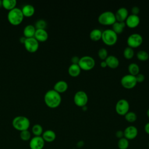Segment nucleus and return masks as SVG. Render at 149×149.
Here are the masks:
<instances>
[{"label":"nucleus","instance_id":"1","mask_svg":"<svg viewBox=\"0 0 149 149\" xmlns=\"http://www.w3.org/2000/svg\"><path fill=\"white\" fill-rule=\"evenodd\" d=\"M62 98L59 93L54 89L48 90L44 95V101L50 108H56L61 102Z\"/></svg>","mask_w":149,"mask_h":149},{"label":"nucleus","instance_id":"2","mask_svg":"<svg viewBox=\"0 0 149 149\" xmlns=\"http://www.w3.org/2000/svg\"><path fill=\"white\" fill-rule=\"evenodd\" d=\"M7 17L9 22L12 24L18 25L23 21L24 15L21 9L15 7L9 10Z\"/></svg>","mask_w":149,"mask_h":149},{"label":"nucleus","instance_id":"3","mask_svg":"<svg viewBox=\"0 0 149 149\" xmlns=\"http://www.w3.org/2000/svg\"><path fill=\"white\" fill-rule=\"evenodd\" d=\"M30 125V120L25 116H17L12 120L13 127L19 131L28 130Z\"/></svg>","mask_w":149,"mask_h":149},{"label":"nucleus","instance_id":"4","mask_svg":"<svg viewBox=\"0 0 149 149\" xmlns=\"http://www.w3.org/2000/svg\"><path fill=\"white\" fill-rule=\"evenodd\" d=\"M101 39L105 44L112 45L116 42L118 34L112 29H107L102 31Z\"/></svg>","mask_w":149,"mask_h":149},{"label":"nucleus","instance_id":"5","mask_svg":"<svg viewBox=\"0 0 149 149\" xmlns=\"http://www.w3.org/2000/svg\"><path fill=\"white\" fill-rule=\"evenodd\" d=\"M98 21L103 25H112L116 20L115 13L110 10H106L100 13L98 17Z\"/></svg>","mask_w":149,"mask_h":149},{"label":"nucleus","instance_id":"6","mask_svg":"<svg viewBox=\"0 0 149 149\" xmlns=\"http://www.w3.org/2000/svg\"><path fill=\"white\" fill-rule=\"evenodd\" d=\"M95 63V60L92 56L89 55H84L80 58L78 65L80 67L81 69L89 70L94 68Z\"/></svg>","mask_w":149,"mask_h":149},{"label":"nucleus","instance_id":"7","mask_svg":"<svg viewBox=\"0 0 149 149\" xmlns=\"http://www.w3.org/2000/svg\"><path fill=\"white\" fill-rule=\"evenodd\" d=\"M143 37L138 33H133L130 34L127 38L128 46L132 48H136L140 46L143 42Z\"/></svg>","mask_w":149,"mask_h":149},{"label":"nucleus","instance_id":"8","mask_svg":"<svg viewBox=\"0 0 149 149\" xmlns=\"http://www.w3.org/2000/svg\"><path fill=\"white\" fill-rule=\"evenodd\" d=\"M88 98V95L84 91L79 90L75 93L73 97V101L76 105L82 107L86 105Z\"/></svg>","mask_w":149,"mask_h":149},{"label":"nucleus","instance_id":"9","mask_svg":"<svg viewBox=\"0 0 149 149\" xmlns=\"http://www.w3.org/2000/svg\"><path fill=\"white\" fill-rule=\"evenodd\" d=\"M136 76L131 74H126L123 76L120 79L121 84L126 88H132L137 84Z\"/></svg>","mask_w":149,"mask_h":149},{"label":"nucleus","instance_id":"10","mask_svg":"<svg viewBox=\"0 0 149 149\" xmlns=\"http://www.w3.org/2000/svg\"><path fill=\"white\" fill-rule=\"evenodd\" d=\"M129 101L125 98H121L116 102L115 110L119 115H125L129 111Z\"/></svg>","mask_w":149,"mask_h":149},{"label":"nucleus","instance_id":"11","mask_svg":"<svg viewBox=\"0 0 149 149\" xmlns=\"http://www.w3.org/2000/svg\"><path fill=\"white\" fill-rule=\"evenodd\" d=\"M24 45L26 49L28 51L30 52H34L38 49L39 47V42L34 37H29L26 38L24 42Z\"/></svg>","mask_w":149,"mask_h":149},{"label":"nucleus","instance_id":"12","mask_svg":"<svg viewBox=\"0 0 149 149\" xmlns=\"http://www.w3.org/2000/svg\"><path fill=\"white\" fill-rule=\"evenodd\" d=\"M45 145V141L42 136H34L31 138L29 142L30 149H42Z\"/></svg>","mask_w":149,"mask_h":149},{"label":"nucleus","instance_id":"13","mask_svg":"<svg viewBox=\"0 0 149 149\" xmlns=\"http://www.w3.org/2000/svg\"><path fill=\"white\" fill-rule=\"evenodd\" d=\"M124 137L127 139L128 140H133L138 135V129L133 125H129L127 126L123 130Z\"/></svg>","mask_w":149,"mask_h":149},{"label":"nucleus","instance_id":"14","mask_svg":"<svg viewBox=\"0 0 149 149\" xmlns=\"http://www.w3.org/2000/svg\"><path fill=\"white\" fill-rule=\"evenodd\" d=\"M140 17L138 15H133L132 13L128 15L125 21L126 26H127L129 27L130 28H134L137 26L140 23Z\"/></svg>","mask_w":149,"mask_h":149},{"label":"nucleus","instance_id":"15","mask_svg":"<svg viewBox=\"0 0 149 149\" xmlns=\"http://www.w3.org/2000/svg\"><path fill=\"white\" fill-rule=\"evenodd\" d=\"M115 15L116 21L125 22L129 15L128 10L125 7H120L117 9Z\"/></svg>","mask_w":149,"mask_h":149},{"label":"nucleus","instance_id":"16","mask_svg":"<svg viewBox=\"0 0 149 149\" xmlns=\"http://www.w3.org/2000/svg\"><path fill=\"white\" fill-rule=\"evenodd\" d=\"M41 136L44 139V141H46L48 143H51L55 140L56 133L54 130L48 129L43 132Z\"/></svg>","mask_w":149,"mask_h":149},{"label":"nucleus","instance_id":"17","mask_svg":"<svg viewBox=\"0 0 149 149\" xmlns=\"http://www.w3.org/2000/svg\"><path fill=\"white\" fill-rule=\"evenodd\" d=\"M38 41H44L47 40L48 37V34L45 29H37L35 31L34 36Z\"/></svg>","mask_w":149,"mask_h":149},{"label":"nucleus","instance_id":"18","mask_svg":"<svg viewBox=\"0 0 149 149\" xmlns=\"http://www.w3.org/2000/svg\"><path fill=\"white\" fill-rule=\"evenodd\" d=\"M105 61L107 66L111 68H116L119 64V59L116 56L113 55H108Z\"/></svg>","mask_w":149,"mask_h":149},{"label":"nucleus","instance_id":"19","mask_svg":"<svg viewBox=\"0 0 149 149\" xmlns=\"http://www.w3.org/2000/svg\"><path fill=\"white\" fill-rule=\"evenodd\" d=\"M68 88V83L63 80H61L56 82L54 86V88L55 91L58 93H63L65 92Z\"/></svg>","mask_w":149,"mask_h":149},{"label":"nucleus","instance_id":"20","mask_svg":"<svg viewBox=\"0 0 149 149\" xmlns=\"http://www.w3.org/2000/svg\"><path fill=\"white\" fill-rule=\"evenodd\" d=\"M81 72V68L78 64L72 63L68 68L69 74L73 77L77 76Z\"/></svg>","mask_w":149,"mask_h":149},{"label":"nucleus","instance_id":"21","mask_svg":"<svg viewBox=\"0 0 149 149\" xmlns=\"http://www.w3.org/2000/svg\"><path fill=\"white\" fill-rule=\"evenodd\" d=\"M22 11L24 16L30 17L33 15L34 12H35V8L34 7L31 5V4H26L24 5L22 9Z\"/></svg>","mask_w":149,"mask_h":149},{"label":"nucleus","instance_id":"22","mask_svg":"<svg viewBox=\"0 0 149 149\" xmlns=\"http://www.w3.org/2000/svg\"><path fill=\"white\" fill-rule=\"evenodd\" d=\"M36 27L33 24H27L25 26L23 30V33L24 37L26 38L29 37H33L34 36L35 31H36Z\"/></svg>","mask_w":149,"mask_h":149},{"label":"nucleus","instance_id":"23","mask_svg":"<svg viewBox=\"0 0 149 149\" xmlns=\"http://www.w3.org/2000/svg\"><path fill=\"white\" fill-rule=\"evenodd\" d=\"M112 30L118 34L121 33L124 28L126 26V24L125 22H118L116 21L114 23L112 24Z\"/></svg>","mask_w":149,"mask_h":149},{"label":"nucleus","instance_id":"24","mask_svg":"<svg viewBox=\"0 0 149 149\" xmlns=\"http://www.w3.org/2000/svg\"><path fill=\"white\" fill-rule=\"evenodd\" d=\"M102 31L98 28H94L90 32V38L94 41H98L101 38Z\"/></svg>","mask_w":149,"mask_h":149},{"label":"nucleus","instance_id":"25","mask_svg":"<svg viewBox=\"0 0 149 149\" xmlns=\"http://www.w3.org/2000/svg\"><path fill=\"white\" fill-rule=\"evenodd\" d=\"M128 70L129 72V74L136 76L139 73L140 67L136 63L132 62L128 65Z\"/></svg>","mask_w":149,"mask_h":149},{"label":"nucleus","instance_id":"26","mask_svg":"<svg viewBox=\"0 0 149 149\" xmlns=\"http://www.w3.org/2000/svg\"><path fill=\"white\" fill-rule=\"evenodd\" d=\"M117 146L119 149H127L129 147V140L125 137L118 139Z\"/></svg>","mask_w":149,"mask_h":149},{"label":"nucleus","instance_id":"27","mask_svg":"<svg viewBox=\"0 0 149 149\" xmlns=\"http://www.w3.org/2000/svg\"><path fill=\"white\" fill-rule=\"evenodd\" d=\"M16 3V0H2V6L9 10L15 8Z\"/></svg>","mask_w":149,"mask_h":149},{"label":"nucleus","instance_id":"28","mask_svg":"<svg viewBox=\"0 0 149 149\" xmlns=\"http://www.w3.org/2000/svg\"><path fill=\"white\" fill-rule=\"evenodd\" d=\"M32 132L34 136H41L43 133V128L40 124H35L32 127Z\"/></svg>","mask_w":149,"mask_h":149},{"label":"nucleus","instance_id":"29","mask_svg":"<svg viewBox=\"0 0 149 149\" xmlns=\"http://www.w3.org/2000/svg\"><path fill=\"white\" fill-rule=\"evenodd\" d=\"M123 56L126 58L131 59L134 56V50H133V48H132L129 46H127V47L125 48V49L123 50Z\"/></svg>","mask_w":149,"mask_h":149},{"label":"nucleus","instance_id":"30","mask_svg":"<svg viewBox=\"0 0 149 149\" xmlns=\"http://www.w3.org/2000/svg\"><path fill=\"white\" fill-rule=\"evenodd\" d=\"M137 115L136 113L133 111H128L125 115V119L129 122H134L137 119Z\"/></svg>","mask_w":149,"mask_h":149},{"label":"nucleus","instance_id":"31","mask_svg":"<svg viewBox=\"0 0 149 149\" xmlns=\"http://www.w3.org/2000/svg\"><path fill=\"white\" fill-rule=\"evenodd\" d=\"M137 58L142 61H146L149 57L148 53L145 50H140L136 54Z\"/></svg>","mask_w":149,"mask_h":149},{"label":"nucleus","instance_id":"32","mask_svg":"<svg viewBox=\"0 0 149 149\" xmlns=\"http://www.w3.org/2000/svg\"><path fill=\"white\" fill-rule=\"evenodd\" d=\"M20 137L23 141H28L31 139V133L28 130H25L20 132Z\"/></svg>","mask_w":149,"mask_h":149},{"label":"nucleus","instance_id":"33","mask_svg":"<svg viewBox=\"0 0 149 149\" xmlns=\"http://www.w3.org/2000/svg\"><path fill=\"white\" fill-rule=\"evenodd\" d=\"M98 55L99 58L102 60L105 59L108 56V51L105 48L102 47L98 51Z\"/></svg>","mask_w":149,"mask_h":149},{"label":"nucleus","instance_id":"34","mask_svg":"<svg viewBox=\"0 0 149 149\" xmlns=\"http://www.w3.org/2000/svg\"><path fill=\"white\" fill-rule=\"evenodd\" d=\"M47 26V22L44 19H39L35 23L36 29H45Z\"/></svg>","mask_w":149,"mask_h":149},{"label":"nucleus","instance_id":"35","mask_svg":"<svg viewBox=\"0 0 149 149\" xmlns=\"http://www.w3.org/2000/svg\"><path fill=\"white\" fill-rule=\"evenodd\" d=\"M135 76H136L137 82H142L145 79L144 74L143 73H139Z\"/></svg>","mask_w":149,"mask_h":149},{"label":"nucleus","instance_id":"36","mask_svg":"<svg viewBox=\"0 0 149 149\" xmlns=\"http://www.w3.org/2000/svg\"><path fill=\"white\" fill-rule=\"evenodd\" d=\"M139 12H140V8L137 6H133L131 9L132 14L138 15Z\"/></svg>","mask_w":149,"mask_h":149},{"label":"nucleus","instance_id":"37","mask_svg":"<svg viewBox=\"0 0 149 149\" xmlns=\"http://www.w3.org/2000/svg\"><path fill=\"white\" fill-rule=\"evenodd\" d=\"M115 136L118 139H120L122 137H124V133H123V131L122 130H118L115 133Z\"/></svg>","mask_w":149,"mask_h":149},{"label":"nucleus","instance_id":"38","mask_svg":"<svg viewBox=\"0 0 149 149\" xmlns=\"http://www.w3.org/2000/svg\"><path fill=\"white\" fill-rule=\"evenodd\" d=\"M80 58L76 55H74L71 58V61L72 62V63H74V64H78Z\"/></svg>","mask_w":149,"mask_h":149},{"label":"nucleus","instance_id":"39","mask_svg":"<svg viewBox=\"0 0 149 149\" xmlns=\"http://www.w3.org/2000/svg\"><path fill=\"white\" fill-rule=\"evenodd\" d=\"M144 129L145 132L149 135V122H147L145 124L144 127Z\"/></svg>","mask_w":149,"mask_h":149},{"label":"nucleus","instance_id":"40","mask_svg":"<svg viewBox=\"0 0 149 149\" xmlns=\"http://www.w3.org/2000/svg\"><path fill=\"white\" fill-rule=\"evenodd\" d=\"M84 142L83 141V140H80L79 141L77 144H76V146L78 147V148H81L84 146Z\"/></svg>","mask_w":149,"mask_h":149},{"label":"nucleus","instance_id":"41","mask_svg":"<svg viewBox=\"0 0 149 149\" xmlns=\"http://www.w3.org/2000/svg\"><path fill=\"white\" fill-rule=\"evenodd\" d=\"M100 65L102 68H105V67L107 66V63H106L105 61H102L100 63Z\"/></svg>","mask_w":149,"mask_h":149},{"label":"nucleus","instance_id":"42","mask_svg":"<svg viewBox=\"0 0 149 149\" xmlns=\"http://www.w3.org/2000/svg\"><path fill=\"white\" fill-rule=\"evenodd\" d=\"M26 39V37H24H24H21L20 38V41L22 43H23V44H24V42Z\"/></svg>","mask_w":149,"mask_h":149},{"label":"nucleus","instance_id":"43","mask_svg":"<svg viewBox=\"0 0 149 149\" xmlns=\"http://www.w3.org/2000/svg\"><path fill=\"white\" fill-rule=\"evenodd\" d=\"M81 108H82V109H83V110H84V111L87 110V106H86V105H84V106L82 107Z\"/></svg>","mask_w":149,"mask_h":149},{"label":"nucleus","instance_id":"44","mask_svg":"<svg viewBox=\"0 0 149 149\" xmlns=\"http://www.w3.org/2000/svg\"><path fill=\"white\" fill-rule=\"evenodd\" d=\"M147 116H148V118H149V108L147 109Z\"/></svg>","mask_w":149,"mask_h":149},{"label":"nucleus","instance_id":"45","mask_svg":"<svg viewBox=\"0 0 149 149\" xmlns=\"http://www.w3.org/2000/svg\"><path fill=\"white\" fill-rule=\"evenodd\" d=\"M2 6V1L0 0V7Z\"/></svg>","mask_w":149,"mask_h":149},{"label":"nucleus","instance_id":"46","mask_svg":"<svg viewBox=\"0 0 149 149\" xmlns=\"http://www.w3.org/2000/svg\"><path fill=\"white\" fill-rule=\"evenodd\" d=\"M148 147H149V141H148Z\"/></svg>","mask_w":149,"mask_h":149}]
</instances>
